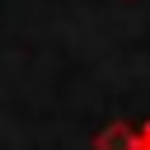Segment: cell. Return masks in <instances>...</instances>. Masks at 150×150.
I'll use <instances>...</instances> for the list:
<instances>
[{"mask_svg":"<svg viewBox=\"0 0 150 150\" xmlns=\"http://www.w3.org/2000/svg\"><path fill=\"white\" fill-rule=\"evenodd\" d=\"M94 150H136V122L117 117V122L98 127V136H94Z\"/></svg>","mask_w":150,"mask_h":150,"instance_id":"1","label":"cell"},{"mask_svg":"<svg viewBox=\"0 0 150 150\" xmlns=\"http://www.w3.org/2000/svg\"><path fill=\"white\" fill-rule=\"evenodd\" d=\"M136 150H150V122H136Z\"/></svg>","mask_w":150,"mask_h":150,"instance_id":"2","label":"cell"}]
</instances>
